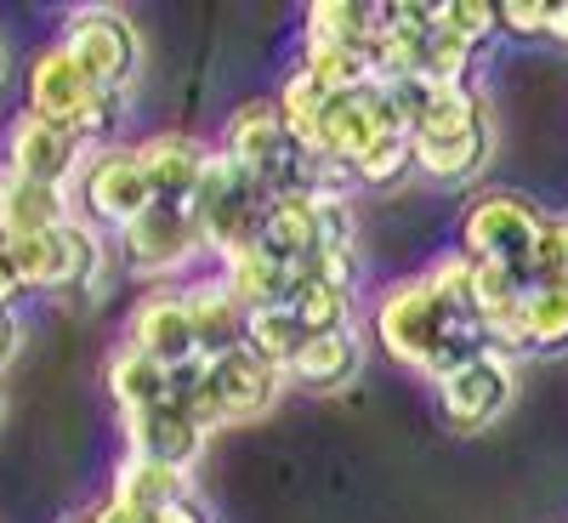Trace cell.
Here are the masks:
<instances>
[{
	"instance_id": "obj_1",
	"label": "cell",
	"mask_w": 568,
	"mask_h": 523,
	"mask_svg": "<svg viewBox=\"0 0 568 523\" xmlns=\"http://www.w3.org/2000/svg\"><path fill=\"white\" fill-rule=\"evenodd\" d=\"M23 109L40 114V120H52V125H63V131H74L85 149H109V131L120 125L125 98H120V91H103L63 52V40H52V46H40V52L29 58Z\"/></svg>"
},
{
	"instance_id": "obj_2",
	"label": "cell",
	"mask_w": 568,
	"mask_h": 523,
	"mask_svg": "<svg viewBox=\"0 0 568 523\" xmlns=\"http://www.w3.org/2000/svg\"><path fill=\"white\" fill-rule=\"evenodd\" d=\"M23 284V296H91L109 273V245L103 228H91L80 217H69L52 233H34V240H7L0 245Z\"/></svg>"
},
{
	"instance_id": "obj_3",
	"label": "cell",
	"mask_w": 568,
	"mask_h": 523,
	"mask_svg": "<svg viewBox=\"0 0 568 523\" xmlns=\"http://www.w3.org/2000/svg\"><path fill=\"white\" fill-rule=\"evenodd\" d=\"M455 324H460V319L438 302V291L426 284V273H404V279L382 284V291H375V302H369V336H375V348H382L393 364L415 370V375L433 370V359H438V348L449 342ZM478 324H484V319H478Z\"/></svg>"
},
{
	"instance_id": "obj_4",
	"label": "cell",
	"mask_w": 568,
	"mask_h": 523,
	"mask_svg": "<svg viewBox=\"0 0 568 523\" xmlns=\"http://www.w3.org/2000/svg\"><path fill=\"white\" fill-rule=\"evenodd\" d=\"M267 188L240 171L222 149H211V165H205V182H200V194L187 200V217H194L200 228V240H205V257H233V251H245L256 245V233H262V217H267Z\"/></svg>"
},
{
	"instance_id": "obj_5",
	"label": "cell",
	"mask_w": 568,
	"mask_h": 523,
	"mask_svg": "<svg viewBox=\"0 0 568 523\" xmlns=\"http://www.w3.org/2000/svg\"><path fill=\"white\" fill-rule=\"evenodd\" d=\"M551 211H540L529 194L517 188H484L478 200H466L460 211V251L478 257V262H506V268H524L529 273V257L540 245Z\"/></svg>"
},
{
	"instance_id": "obj_6",
	"label": "cell",
	"mask_w": 568,
	"mask_h": 523,
	"mask_svg": "<svg viewBox=\"0 0 568 523\" xmlns=\"http://www.w3.org/2000/svg\"><path fill=\"white\" fill-rule=\"evenodd\" d=\"M69 200H74V217L91 222V228H125L131 217H142L154 205L149 194V171H142L136 160V142L125 149V142H109V149H91L74 188H69Z\"/></svg>"
},
{
	"instance_id": "obj_7",
	"label": "cell",
	"mask_w": 568,
	"mask_h": 523,
	"mask_svg": "<svg viewBox=\"0 0 568 523\" xmlns=\"http://www.w3.org/2000/svg\"><path fill=\"white\" fill-rule=\"evenodd\" d=\"M511 399H517V364L506 353H478V359H466L460 370H449V375L433 382L438 421L455 439L489 433V426L511 410Z\"/></svg>"
},
{
	"instance_id": "obj_8",
	"label": "cell",
	"mask_w": 568,
	"mask_h": 523,
	"mask_svg": "<svg viewBox=\"0 0 568 523\" xmlns=\"http://www.w3.org/2000/svg\"><path fill=\"white\" fill-rule=\"evenodd\" d=\"M58 40L103 91H120V98L131 91V80L142 69V34H136V23L120 7H74L63 18Z\"/></svg>"
},
{
	"instance_id": "obj_9",
	"label": "cell",
	"mask_w": 568,
	"mask_h": 523,
	"mask_svg": "<svg viewBox=\"0 0 568 523\" xmlns=\"http://www.w3.org/2000/svg\"><path fill=\"white\" fill-rule=\"evenodd\" d=\"M114 251H120V262H125L136 279L171 284L176 273H187V268L205 257V240H200L194 217H187V205H160V200H154L142 217H131V222L114 233Z\"/></svg>"
},
{
	"instance_id": "obj_10",
	"label": "cell",
	"mask_w": 568,
	"mask_h": 523,
	"mask_svg": "<svg viewBox=\"0 0 568 523\" xmlns=\"http://www.w3.org/2000/svg\"><path fill=\"white\" fill-rule=\"evenodd\" d=\"M216 149L240 165V171H251L267 194H291V188H296V160H302V149L291 142V131H284V114H278L273 98H251V103L233 109Z\"/></svg>"
},
{
	"instance_id": "obj_11",
	"label": "cell",
	"mask_w": 568,
	"mask_h": 523,
	"mask_svg": "<svg viewBox=\"0 0 568 523\" xmlns=\"http://www.w3.org/2000/svg\"><path fill=\"white\" fill-rule=\"evenodd\" d=\"M205 382H211L222 426H240V421L267 415L284 399V388H291V375H284L278 364H267L256 348H233V353L205 364Z\"/></svg>"
},
{
	"instance_id": "obj_12",
	"label": "cell",
	"mask_w": 568,
	"mask_h": 523,
	"mask_svg": "<svg viewBox=\"0 0 568 523\" xmlns=\"http://www.w3.org/2000/svg\"><path fill=\"white\" fill-rule=\"evenodd\" d=\"M125 348L160 359L165 370H182L200 359L194 324H187V308H182V284H149L136 296V308L125 319Z\"/></svg>"
},
{
	"instance_id": "obj_13",
	"label": "cell",
	"mask_w": 568,
	"mask_h": 523,
	"mask_svg": "<svg viewBox=\"0 0 568 523\" xmlns=\"http://www.w3.org/2000/svg\"><path fill=\"white\" fill-rule=\"evenodd\" d=\"M85 142L52 120H40V114H18L7 125V171L18 177H34V182H52V188H74L80 165H85Z\"/></svg>"
},
{
	"instance_id": "obj_14",
	"label": "cell",
	"mask_w": 568,
	"mask_h": 523,
	"mask_svg": "<svg viewBox=\"0 0 568 523\" xmlns=\"http://www.w3.org/2000/svg\"><path fill=\"white\" fill-rule=\"evenodd\" d=\"M120 433H125V455H149V461H165L176 472H194L200 455H205V426L194 415H182L171 399L154 404V410H131L120 415Z\"/></svg>"
},
{
	"instance_id": "obj_15",
	"label": "cell",
	"mask_w": 568,
	"mask_h": 523,
	"mask_svg": "<svg viewBox=\"0 0 568 523\" xmlns=\"http://www.w3.org/2000/svg\"><path fill=\"white\" fill-rule=\"evenodd\" d=\"M136 160L149 171V194L160 205H187L205 182L211 142H200L194 131H154V137L136 142Z\"/></svg>"
},
{
	"instance_id": "obj_16",
	"label": "cell",
	"mask_w": 568,
	"mask_h": 523,
	"mask_svg": "<svg viewBox=\"0 0 568 523\" xmlns=\"http://www.w3.org/2000/svg\"><path fill=\"white\" fill-rule=\"evenodd\" d=\"M182 308H187V324H194V348H200L205 364L222 359V353H233V348H245L251 313L240 308V296H233L216 273L182 279Z\"/></svg>"
},
{
	"instance_id": "obj_17",
	"label": "cell",
	"mask_w": 568,
	"mask_h": 523,
	"mask_svg": "<svg viewBox=\"0 0 568 523\" xmlns=\"http://www.w3.org/2000/svg\"><path fill=\"white\" fill-rule=\"evenodd\" d=\"M69 217H74L69 188L34 182V177H18V171L0 165V245H7V240H34V233H52Z\"/></svg>"
},
{
	"instance_id": "obj_18",
	"label": "cell",
	"mask_w": 568,
	"mask_h": 523,
	"mask_svg": "<svg viewBox=\"0 0 568 523\" xmlns=\"http://www.w3.org/2000/svg\"><path fill=\"white\" fill-rule=\"evenodd\" d=\"M256 245L278 262H307L318 245H324V200L302 194V188H291V194H273L267 200V217H262V233Z\"/></svg>"
},
{
	"instance_id": "obj_19",
	"label": "cell",
	"mask_w": 568,
	"mask_h": 523,
	"mask_svg": "<svg viewBox=\"0 0 568 523\" xmlns=\"http://www.w3.org/2000/svg\"><path fill=\"white\" fill-rule=\"evenodd\" d=\"M364 370V336L358 330H329V336H307V348L291 364V388L302 393H342Z\"/></svg>"
},
{
	"instance_id": "obj_20",
	"label": "cell",
	"mask_w": 568,
	"mask_h": 523,
	"mask_svg": "<svg viewBox=\"0 0 568 523\" xmlns=\"http://www.w3.org/2000/svg\"><path fill=\"white\" fill-rule=\"evenodd\" d=\"M393 29V7L364 0H313L302 12V46H375Z\"/></svg>"
},
{
	"instance_id": "obj_21",
	"label": "cell",
	"mask_w": 568,
	"mask_h": 523,
	"mask_svg": "<svg viewBox=\"0 0 568 523\" xmlns=\"http://www.w3.org/2000/svg\"><path fill=\"white\" fill-rule=\"evenodd\" d=\"M216 279L227 284L233 296H240L245 313H262V308H284L296 291V279H291V262H278L267 257L262 245H245V251H233L216 262Z\"/></svg>"
},
{
	"instance_id": "obj_22",
	"label": "cell",
	"mask_w": 568,
	"mask_h": 523,
	"mask_svg": "<svg viewBox=\"0 0 568 523\" xmlns=\"http://www.w3.org/2000/svg\"><path fill=\"white\" fill-rule=\"evenodd\" d=\"M182 495H194L187 472H176V466H165V461H149V455H120L109 501H120V506H131V512H149V517H154V512H165V506L182 501Z\"/></svg>"
},
{
	"instance_id": "obj_23",
	"label": "cell",
	"mask_w": 568,
	"mask_h": 523,
	"mask_svg": "<svg viewBox=\"0 0 568 523\" xmlns=\"http://www.w3.org/2000/svg\"><path fill=\"white\" fill-rule=\"evenodd\" d=\"M103 388H109V399H114L120 415L154 410V404L171 399V370H165L160 359H149V353H136V348L120 342V348L109 353V364H103Z\"/></svg>"
},
{
	"instance_id": "obj_24",
	"label": "cell",
	"mask_w": 568,
	"mask_h": 523,
	"mask_svg": "<svg viewBox=\"0 0 568 523\" xmlns=\"http://www.w3.org/2000/svg\"><path fill=\"white\" fill-rule=\"evenodd\" d=\"M296 69H307L329 98H353V91L382 86V69H375L369 46H302Z\"/></svg>"
},
{
	"instance_id": "obj_25",
	"label": "cell",
	"mask_w": 568,
	"mask_h": 523,
	"mask_svg": "<svg viewBox=\"0 0 568 523\" xmlns=\"http://www.w3.org/2000/svg\"><path fill=\"white\" fill-rule=\"evenodd\" d=\"M302 324L307 336H329V330H358V291L347 284H302V291L284 302Z\"/></svg>"
},
{
	"instance_id": "obj_26",
	"label": "cell",
	"mask_w": 568,
	"mask_h": 523,
	"mask_svg": "<svg viewBox=\"0 0 568 523\" xmlns=\"http://www.w3.org/2000/svg\"><path fill=\"white\" fill-rule=\"evenodd\" d=\"M245 348H256L267 364H278L284 375H291L296 353L307 348V324H302L291 308H262V313H251V324H245Z\"/></svg>"
},
{
	"instance_id": "obj_27",
	"label": "cell",
	"mask_w": 568,
	"mask_h": 523,
	"mask_svg": "<svg viewBox=\"0 0 568 523\" xmlns=\"http://www.w3.org/2000/svg\"><path fill=\"white\" fill-rule=\"evenodd\" d=\"M524 319H529V353H568V284L529 291Z\"/></svg>"
},
{
	"instance_id": "obj_28",
	"label": "cell",
	"mask_w": 568,
	"mask_h": 523,
	"mask_svg": "<svg viewBox=\"0 0 568 523\" xmlns=\"http://www.w3.org/2000/svg\"><path fill=\"white\" fill-rule=\"evenodd\" d=\"M524 296H529V273L524 268L478 262V273H471V308H478V319H495V313L517 308Z\"/></svg>"
},
{
	"instance_id": "obj_29",
	"label": "cell",
	"mask_w": 568,
	"mask_h": 523,
	"mask_svg": "<svg viewBox=\"0 0 568 523\" xmlns=\"http://www.w3.org/2000/svg\"><path fill=\"white\" fill-rule=\"evenodd\" d=\"M358 188H398L404 177H415V142L409 137H387L353 165Z\"/></svg>"
},
{
	"instance_id": "obj_30",
	"label": "cell",
	"mask_w": 568,
	"mask_h": 523,
	"mask_svg": "<svg viewBox=\"0 0 568 523\" xmlns=\"http://www.w3.org/2000/svg\"><path fill=\"white\" fill-rule=\"evenodd\" d=\"M551 284H568V211L546 222L540 245L529 257V291H551Z\"/></svg>"
},
{
	"instance_id": "obj_31",
	"label": "cell",
	"mask_w": 568,
	"mask_h": 523,
	"mask_svg": "<svg viewBox=\"0 0 568 523\" xmlns=\"http://www.w3.org/2000/svg\"><path fill=\"white\" fill-rule=\"evenodd\" d=\"M438 23L484 52V46L500 34V7H489V0H449V7H438Z\"/></svg>"
},
{
	"instance_id": "obj_32",
	"label": "cell",
	"mask_w": 568,
	"mask_h": 523,
	"mask_svg": "<svg viewBox=\"0 0 568 523\" xmlns=\"http://www.w3.org/2000/svg\"><path fill=\"white\" fill-rule=\"evenodd\" d=\"M557 12H562V0L551 7V0H506L500 7V34L511 40H546L557 34Z\"/></svg>"
},
{
	"instance_id": "obj_33",
	"label": "cell",
	"mask_w": 568,
	"mask_h": 523,
	"mask_svg": "<svg viewBox=\"0 0 568 523\" xmlns=\"http://www.w3.org/2000/svg\"><path fill=\"white\" fill-rule=\"evenodd\" d=\"M23 336H29V324H23V313H18V308H12V313H0V370H7V364L18 359Z\"/></svg>"
},
{
	"instance_id": "obj_34",
	"label": "cell",
	"mask_w": 568,
	"mask_h": 523,
	"mask_svg": "<svg viewBox=\"0 0 568 523\" xmlns=\"http://www.w3.org/2000/svg\"><path fill=\"white\" fill-rule=\"evenodd\" d=\"M154 523H211V512H205L194 495H182V501H171L165 512H154Z\"/></svg>"
},
{
	"instance_id": "obj_35",
	"label": "cell",
	"mask_w": 568,
	"mask_h": 523,
	"mask_svg": "<svg viewBox=\"0 0 568 523\" xmlns=\"http://www.w3.org/2000/svg\"><path fill=\"white\" fill-rule=\"evenodd\" d=\"M18 296H23V284H18V273H12L7 251H0V313H12V308H18Z\"/></svg>"
},
{
	"instance_id": "obj_36",
	"label": "cell",
	"mask_w": 568,
	"mask_h": 523,
	"mask_svg": "<svg viewBox=\"0 0 568 523\" xmlns=\"http://www.w3.org/2000/svg\"><path fill=\"white\" fill-rule=\"evenodd\" d=\"M557 40L568 46V0H562V12H557Z\"/></svg>"
},
{
	"instance_id": "obj_37",
	"label": "cell",
	"mask_w": 568,
	"mask_h": 523,
	"mask_svg": "<svg viewBox=\"0 0 568 523\" xmlns=\"http://www.w3.org/2000/svg\"><path fill=\"white\" fill-rule=\"evenodd\" d=\"M69 523H98V512H91V506H85V512H80V517H69Z\"/></svg>"
},
{
	"instance_id": "obj_38",
	"label": "cell",
	"mask_w": 568,
	"mask_h": 523,
	"mask_svg": "<svg viewBox=\"0 0 568 523\" xmlns=\"http://www.w3.org/2000/svg\"><path fill=\"white\" fill-rule=\"evenodd\" d=\"M0 80H7V52H0Z\"/></svg>"
},
{
	"instance_id": "obj_39",
	"label": "cell",
	"mask_w": 568,
	"mask_h": 523,
	"mask_svg": "<svg viewBox=\"0 0 568 523\" xmlns=\"http://www.w3.org/2000/svg\"><path fill=\"white\" fill-rule=\"evenodd\" d=\"M0 421H7V399H0Z\"/></svg>"
}]
</instances>
